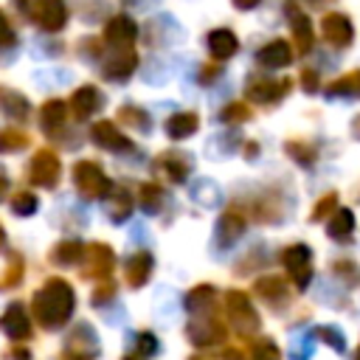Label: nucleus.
<instances>
[{"instance_id":"nucleus-1","label":"nucleus","mask_w":360,"mask_h":360,"mask_svg":"<svg viewBox=\"0 0 360 360\" xmlns=\"http://www.w3.org/2000/svg\"><path fill=\"white\" fill-rule=\"evenodd\" d=\"M73 309H76V292L59 276L45 278V284L31 295V312H34L37 323L51 329V332L62 329L70 321Z\"/></svg>"},{"instance_id":"nucleus-2","label":"nucleus","mask_w":360,"mask_h":360,"mask_svg":"<svg viewBox=\"0 0 360 360\" xmlns=\"http://www.w3.org/2000/svg\"><path fill=\"white\" fill-rule=\"evenodd\" d=\"M20 6V14H25L37 28L56 34L68 25V8L62 0H14Z\"/></svg>"},{"instance_id":"nucleus-3","label":"nucleus","mask_w":360,"mask_h":360,"mask_svg":"<svg viewBox=\"0 0 360 360\" xmlns=\"http://www.w3.org/2000/svg\"><path fill=\"white\" fill-rule=\"evenodd\" d=\"M73 186L84 200H101L110 197V191L115 188L112 180L104 174L98 160H79L73 166Z\"/></svg>"},{"instance_id":"nucleus-4","label":"nucleus","mask_w":360,"mask_h":360,"mask_svg":"<svg viewBox=\"0 0 360 360\" xmlns=\"http://www.w3.org/2000/svg\"><path fill=\"white\" fill-rule=\"evenodd\" d=\"M225 315H228V323L239 335H253L262 326V318H259V312L250 304L245 290H228L225 292Z\"/></svg>"},{"instance_id":"nucleus-5","label":"nucleus","mask_w":360,"mask_h":360,"mask_svg":"<svg viewBox=\"0 0 360 360\" xmlns=\"http://www.w3.org/2000/svg\"><path fill=\"white\" fill-rule=\"evenodd\" d=\"M281 267L295 290H307L312 281V248L304 242H292L281 250Z\"/></svg>"},{"instance_id":"nucleus-6","label":"nucleus","mask_w":360,"mask_h":360,"mask_svg":"<svg viewBox=\"0 0 360 360\" xmlns=\"http://www.w3.org/2000/svg\"><path fill=\"white\" fill-rule=\"evenodd\" d=\"M112 267H115V250L107 242H90L84 250V264H82V278L84 281H107L112 278Z\"/></svg>"},{"instance_id":"nucleus-7","label":"nucleus","mask_w":360,"mask_h":360,"mask_svg":"<svg viewBox=\"0 0 360 360\" xmlns=\"http://www.w3.org/2000/svg\"><path fill=\"white\" fill-rule=\"evenodd\" d=\"M186 338H188L197 349H211V346H225L228 329H225L222 318L205 315V318H194V321L186 323Z\"/></svg>"},{"instance_id":"nucleus-8","label":"nucleus","mask_w":360,"mask_h":360,"mask_svg":"<svg viewBox=\"0 0 360 360\" xmlns=\"http://www.w3.org/2000/svg\"><path fill=\"white\" fill-rule=\"evenodd\" d=\"M98 349H101V343H98V335L93 332V326L90 323H76L68 332L62 360H96Z\"/></svg>"},{"instance_id":"nucleus-9","label":"nucleus","mask_w":360,"mask_h":360,"mask_svg":"<svg viewBox=\"0 0 360 360\" xmlns=\"http://www.w3.org/2000/svg\"><path fill=\"white\" fill-rule=\"evenodd\" d=\"M290 90H292L290 79H270V76H250L248 84H245L248 101H256V104H276Z\"/></svg>"},{"instance_id":"nucleus-10","label":"nucleus","mask_w":360,"mask_h":360,"mask_svg":"<svg viewBox=\"0 0 360 360\" xmlns=\"http://www.w3.org/2000/svg\"><path fill=\"white\" fill-rule=\"evenodd\" d=\"M135 39H138V25H135L132 17L115 14V17L107 20V25H104V42L112 48V53L135 51Z\"/></svg>"},{"instance_id":"nucleus-11","label":"nucleus","mask_w":360,"mask_h":360,"mask_svg":"<svg viewBox=\"0 0 360 360\" xmlns=\"http://www.w3.org/2000/svg\"><path fill=\"white\" fill-rule=\"evenodd\" d=\"M28 177H31V183L39 186V188H56V183H59V177H62L59 155H56L53 149H39V152L31 158Z\"/></svg>"},{"instance_id":"nucleus-12","label":"nucleus","mask_w":360,"mask_h":360,"mask_svg":"<svg viewBox=\"0 0 360 360\" xmlns=\"http://www.w3.org/2000/svg\"><path fill=\"white\" fill-rule=\"evenodd\" d=\"M321 37L335 51H343V48H349L354 42V25L343 11H326L321 17Z\"/></svg>"},{"instance_id":"nucleus-13","label":"nucleus","mask_w":360,"mask_h":360,"mask_svg":"<svg viewBox=\"0 0 360 360\" xmlns=\"http://www.w3.org/2000/svg\"><path fill=\"white\" fill-rule=\"evenodd\" d=\"M152 166H155V174L163 177V180L172 183V186L186 183V177L191 174V160H188V155L180 152V149H166V152H160V155L152 160Z\"/></svg>"},{"instance_id":"nucleus-14","label":"nucleus","mask_w":360,"mask_h":360,"mask_svg":"<svg viewBox=\"0 0 360 360\" xmlns=\"http://www.w3.org/2000/svg\"><path fill=\"white\" fill-rule=\"evenodd\" d=\"M245 228H248L245 211H242L239 205H228V208L219 214V219H217V245H219V248H231V245L245 233Z\"/></svg>"},{"instance_id":"nucleus-15","label":"nucleus","mask_w":360,"mask_h":360,"mask_svg":"<svg viewBox=\"0 0 360 360\" xmlns=\"http://www.w3.org/2000/svg\"><path fill=\"white\" fill-rule=\"evenodd\" d=\"M0 329H3L6 338L17 340V343H22V340H28V338L34 335L31 318H28V312H25V307H22L20 301H11V304L6 307V312L0 315Z\"/></svg>"},{"instance_id":"nucleus-16","label":"nucleus","mask_w":360,"mask_h":360,"mask_svg":"<svg viewBox=\"0 0 360 360\" xmlns=\"http://www.w3.org/2000/svg\"><path fill=\"white\" fill-rule=\"evenodd\" d=\"M287 11V22H290V31H292V42H295V51L298 53H309L312 51V42H315V31H312V20L290 0L284 6Z\"/></svg>"},{"instance_id":"nucleus-17","label":"nucleus","mask_w":360,"mask_h":360,"mask_svg":"<svg viewBox=\"0 0 360 360\" xmlns=\"http://www.w3.org/2000/svg\"><path fill=\"white\" fill-rule=\"evenodd\" d=\"M68 107H70V112H73L76 121H87L90 115H96L104 107V96H101V90L96 84H82L68 98Z\"/></svg>"},{"instance_id":"nucleus-18","label":"nucleus","mask_w":360,"mask_h":360,"mask_svg":"<svg viewBox=\"0 0 360 360\" xmlns=\"http://www.w3.org/2000/svg\"><path fill=\"white\" fill-rule=\"evenodd\" d=\"M90 141L110 152H132V141L118 129V124H112L107 118H101L90 127Z\"/></svg>"},{"instance_id":"nucleus-19","label":"nucleus","mask_w":360,"mask_h":360,"mask_svg":"<svg viewBox=\"0 0 360 360\" xmlns=\"http://www.w3.org/2000/svg\"><path fill=\"white\" fill-rule=\"evenodd\" d=\"M152 270H155V256H152L149 250H138V253H132V256L127 259V264H124V276H127V284H129L132 290L143 287V284L149 281Z\"/></svg>"},{"instance_id":"nucleus-20","label":"nucleus","mask_w":360,"mask_h":360,"mask_svg":"<svg viewBox=\"0 0 360 360\" xmlns=\"http://www.w3.org/2000/svg\"><path fill=\"white\" fill-rule=\"evenodd\" d=\"M256 62H259L262 68H270V70L287 68V65L292 62V48H290L287 39H270L267 45H262V48L256 51Z\"/></svg>"},{"instance_id":"nucleus-21","label":"nucleus","mask_w":360,"mask_h":360,"mask_svg":"<svg viewBox=\"0 0 360 360\" xmlns=\"http://www.w3.org/2000/svg\"><path fill=\"white\" fill-rule=\"evenodd\" d=\"M135 68H138V53L135 51H124V53H112L101 65V73L110 82H127L135 73Z\"/></svg>"},{"instance_id":"nucleus-22","label":"nucleus","mask_w":360,"mask_h":360,"mask_svg":"<svg viewBox=\"0 0 360 360\" xmlns=\"http://www.w3.org/2000/svg\"><path fill=\"white\" fill-rule=\"evenodd\" d=\"M236 51H239V39H236V34H233L231 28H214V31L208 34V53H211L217 62L231 59Z\"/></svg>"},{"instance_id":"nucleus-23","label":"nucleus","mask_w":360,"mask_h":360,"mask_svg":"<svg viewBox=\"0 0 360 360\" xmlns=\"http://www.w3.org/2000/svg\"><path fill=\"white\" fill-rule=\"evenodd\" d=\"M197 129H200V115L191 112V110L174 112V115H169V121H166V135H169L172 141H186V138H191Z\"/></svg>"},{"instance_id":"nucleus-24","label":"nucleus","mask_w":360,"mask_h":360,"mask_svg":"<svg viewBox=\"0 0 360 360\" xmlns=\"http://www.w3.org/2000/svg\"><path fill=\"white\" fill-rule=\"evenodd\" d=\"M253 292H256L262 301L273 304V307H278V304L287 301V284H284L281 276H262V278H256Z\"/></svg>"},{"instance_id":"nucleus-25","label":"nucleus","mask_w":360,"mask_h":360,"mask_svg":"<svg viewBox=\"0 0 360 360\" xmlns=\"http://www.w3.org/2000/svg\"><path fill=\"white\" fill-rule=\"evenodd\" d=\"M0 110L11 121H25L28 112H31V104H28V98L20 90H11V87H3L0 84Z\"/></svg>"},{"instance_id":"nucleus-26","label":"nucleus","mask_w":360,"mask_h":360,"mask_svg":"<svg viewBox=\"0 0 360 360\" xmlns=\"http://www.w3.org/2000/svg\"><path fill=\"white\" fill-rule=\"evenodd\" d=\"M84 250H87V245H82L79 239H62V242H56L51 248V256L48 259L53 264H59V267H70V264H76V262L84 259Z\"/></svg>"},{"instance_id":"nucleus-27","label":"nucleus","mask_w":360,"mask_h":360,"mask_svg":"<svg viewBox=\"0 0 360 360\" xmlns=\"http://www.w3.org/2000/svg\"><path fill=\"white\" fill-rule=\"evenodd\" d=\"M132 208H135V197L124 186H115L110 191V197H107V214H110V219L112 222H124V219H129Z\"/></svg>"},{"instance_id":"nucleus-28","label":"nucleus","mask_w":360,"mask_h":360,"mask_svg":"<svg viewBox=\"0 0 360 360\" xmlns=\"http://www.w3.org/2000/svg\"><path fill=\"white\" fill-rule=\"evenodd\" d=\"M326 96H332V98H360V68L338 76L335 82H329Z\"/></svg>"},{"instance_id":"nucleus-29","label":"nucleus","mask_w":360,"mask_h":360,"mask_svg":"<svg viewBox=\"0 0 360 360\" xmlns=\"http://www.w3.org/2000/svg\"><path fill=\"white\" fill-rule=\"evenodd\" d=\"M326 233L335 239V242H349L352 233H354V214L349 208H338L329 222H326Z\"/></svg>"},{"instance_id":"nucleus-30","label":"nucleus","mask_w":360,"mask_h":360,"mask_svg":"<svg viewBox=\"0 0 360 360\" xmlns=\"http://www.w3.org/2000/svg\"><path fill=\"white\" fill-rule=\"evenodd\" d=\"M39 121H42L45 132H56L68 121V104L62 98H48L42 104V110H39Z\"/></svg>"},{"instance_id":"nucleus-31","label":"nucleus","mask_w":360,"mask_h":360,"mask_svg":"<svg viewBox=\"0 0 360 360\" xmlns=\"http://www.w3.org/2000/svg\"><path fill=\"white\" fill-rule=\"evenodd\" d=\"M214 298H217V290H214L211 284H197V287H191V290L186 292L183 307H186L188 312H208L211 304H214Z\"/></svg>"},{"instance_id":"nucleus-32","label":"nucleus","mask_w":360,"mask_h":360,"mask_svg":"<svg viewBox=\"0 0 360 360\" xmlns=\"http://www.w3.org/2000/svg\"><path fill=\"white\" fill-rule=\"evenodd\" d=\"M22 276H25V259L20 253H11L6 270L0 273V290H14L22 281Z\"/></svg>"},{"instance_id":"nucleus-33","label":"nucleus","mask_w":360,"mask_h":360,"mask_svg":"<svg viewBox=\"0 0 360 360\" xmlns=\"http://www.w3.org/2000/svg\"><path fill=\"white\" fill-rule=\"evenodd\" d=\"M25 146H31V135H28L25 129H17V127L0 129V152H3V155H6V152H20V149H25Z\"/></svg>"},{"instance_id":"nucleus-34","label":"nucleus","mask_w":360,"mask_h":360,"mask_svg":"<svg viewBox=\"0 0 360 360\" xmlns=\"http://www.w3.org/2000/svg\"><path fill=\"white\" fill-rule=\"evenodd\" d=\"M245 354H248V360H281V349L276 346L273 338H256Z\"/></svg>"},{"instance_id":"nucleus-35","label":"nucleus","mask_w":360,"mask_h":360,"mask_svg":"<svg viewBox=\"0 0 360 360\" xmlns=\"http://www.w3.org/2000/svg\"><path fill=\"white\" fill-rule=\"evenodd\" d=\"M118 124H129V127H138L141 132H149V115H146V110L143 107H135V104H124V107H118Z\"/></svg>"},{"instance_id":"nucleus-36","label":"nucleus","mask_w":360,"mask_h":360,"mask_svg":"<svg viewBox=\"0 0 360 360\" xmlns=\"http://www.w3.org/2000/svg\"><path fill=\"white\" fill-rule=\"evenodd\" d=\"M138 202H141L143 211L158 214L160 205H163V188H160L158 183H141V188H138Z\"/></svg>"},{"instance_id":"nucleus-37","label":"nucleus","mask_w":360,"mask_h":360,"mask_svg":"<svg viewBox=\"0 0 360 360\" xmlns=\"http://www.w3.org/2000/svg\"><path fill=\"white\" fill-rule=\"evenodd\" d=\"M284 152L298 163V166H304V169H309L315 160H318V152H315V146H309V143H304V141H287V146H284Z\"/></svg>"},{"instance_id":"nucleus-38","label":"nucleus","mask_w":360,"mask_h":360,"mask_svg":"<svg viewBox=\"0 0 360 360\" xmlns=\"http://www.w3.org/2000/svg\"><path fill=\"white\" fill-rule=\"evenodd\" d=\"M219 118H222V124L236 127V124L250 121V118H253V110L248 107V101H231V104H225V107H222Z\"/></svg>"},{"instance_id":"nucleus-39","label":"nucleus","mask_w":360,"mask_h":360,"mask_svg":"<svg viewBox=\"0 0 360 360\" xmlns=\"http://www.w3.org/2000/svg\"><path fill=\"white\" fill-rule=\"evenodd\" d=\"M37 205H39V200H37V194L34 191H17L14 197H11V211L17 214V217H31L34 211H37Z\"/></svg>"},{"instance_id":"nucleus-40","label":"nucleus","mask_w":360,"mask_h":360,"mask_svg":"<svg viewBox=\"0 0 360 360\" xmlns=\"http://www.w3.org/2000/svg\"><path fill=\"white\" fill-rule=\"evenodd\" d=\"M338 211V194L335 191H329V194H323L315 205H312V214H309V219L312 222H323L326 217H332Z\"/></svg>"},{"instance_id":"nucleus-41","label":"nucleus","mask_w":360,"mask_h":360,"mask_svg":"<svg viewBox=\"0 0 360 360\" xmlns=\"http://www.w3.org/2000/svg\"><path fill=\"white\" fill-rule=\"evenodd\" d=\"M315 335H318V340H323V343L332 346L335 352H343V349H346V338H343V332H340L338 326H318Z\"/></svg>"},{"instance_id":"nucleus-42","label":"nucleus","mask_w":360,"mask_h":360,"mask_svg":"<svg viewBox=\"0 0 360 360\" xmlns=\"http://www.w3.org/2000/svg\"><path fill=\"white\" fill-rule=\"evenodd\" d=\"M158 349H160V343H158V338H155L152 332H141V335L135 338V352H138V354L149 357V354H155Z\"/></svg>"},{"instance_id":"nucleus-43","label":"nucleus","mask_w":360,"mask_h":360,"mask_svg":"<svg viewBox=\"0 0 360 360\" xmlns=\"http://www.w3.org/2000/svg\"><path fill=\"white\" fill-rule=\"evenodd\" d=\"M332 270H335V273H338V276H340L346 284H349V276L354 278V284H360V267H357L354 262H349V259H338Z\"/></svg>"},{"instance_id":"nucleus-44","label":"nucleus","mask_w":360,"mask_h":360,"mask_svg":"<svg viewBox=\"0 0 360 360\" xmlns=\"http://www.w3.org/2000/svg\"><path fill=\"white\" fill-rule=\"evenodd\" d=\"M110 298H115V281H112V278L101 281V284L93 290V304H96V307H104Z\"/></svg>"},{"instance_id":"nucleus-45","label":"nucleus","mask_w":360,"mask_h":360,"mask_svg":"<svg viewBox=\"0 0 360 360\" xmlns=\"http://www.w3.org/2000/svg\"><path fill=\"white\" fill-rule=\"evenodd\" d=\"M14 42H17V34H14V28H11L6 11L0 8V48H11Z\"/></svg>"},{"instance_id":"nucleus-46","label":"nucleus","mask_w":360,"mask_h":360,"mask_svg":"<svg viewBox=\"0 0 360 360\" xmlns=\"http://www.w3.org/2000/svg\"><path fill=\"white\" fill-rule=\"evenodd\" d=\"M298 79H301V87H304V93H318V90H321V82H318V70H312V68H304Z\"/></svg>"},{"instance_id":"nucleus-47","label":"nucleus","mask_w":360,"mask_h":360,"mask_svg":"<svg viewBox=\"0 0 360 360\" xmlns=\"http://www.w3.org/2000/svg\"><path fill=\"white\" fill-rule=\"evenodd\" d=\"M0 360H31V352L25 346H11V349H6V354Z\"/></svg>"},{"instance_id":"nucleus-48","label":"nucleus","mask_w":360,"mask_h":360,"mask_svg":"<svg viewBox=\"0 0 360 360\" xmlns=\"http://www.w3.org/2000/svg\"><path fill=\"white\" fill-rule=\"evenodd\" d=\"M217 76H219V65H202L200 68V82L202 84H211Z\"/></svg>"},{"instance_id":"nucleus-49","label":"nucleus","mask_w":360,"mask_h":360,"mask_svg":"<svg viewBox=\"0 0 360 360\" xmlns=\"http://www.w3.org/2000/svg\"><path fill=\"white\" fill-rule=\"evenodd\" d=\"M222 357H225V360H248V354H242V352L233 349V346H225V349H222Z\"/></svg>"},{"instance_id":"nucleus-50","label":"nucleus","mask_w":360,"mask_h":360,"mask_svg":"<svg viewBox=\"0 0 360 360\" xmlns=\"http://www.w3.org/2000/svg\"><path fill=\"white\" fill-rule=\"evenodd\" d=\"M262 0H233V6L236 8H242V11H250V8H256Z\"/></svg>"},{"instance_id":"nucleus-51","label":"nucleus","mask_w":360,"mask_h":360,"mask_svg":"<svg viewBox=\"0 0 360 360\" xmlns=\"http://www.w3.org/2000/svg\"><path fill=\"white\" fill-rule=\"evenodd\" d=\"M256 152H259V149H256V143H253V141H248V143H245V158H256Z\"/></svg>"},{"instance_id":"nucleus-52","label":"nucleus","mask_w":360,"mask_h":360,"mask_svg":"<svg viewBox=\"0 0 360 360\" xmlns=\"http://www.w3.org/2000/svg\"><path fill=\"white\" fill-rule=\"evenodd\" d=\"M6 191H8V177H6L3 172H0V200L6 197Z\"/></svg>"},{"instance_id":"nucleus-53","label":"nucleus","mask_w":360,"mask_h":360,"mask_svg":"<svg viewBox=\"0 0 360 360\" xmlns=\"http://www.w3.org/2000/svg\"><path fill=\"white\" fill-rule=\"evenodd\" d=\"M6 245V231H3V225H0V248Z\"/></svg>"},{"instance_id":"nucleus-54","label":"nucleus","mask_w":360,"mask_h":360,"mask_svg":"<svg viewBox=\"0 0 360 360\" xmlns=\"http://www.w3.org/2000/svg\"><path fill=\"white\" fill-rule=\"evenodd\" d=\"M354 135H360V118L354 121Z\"/></svg>"},{"instance_id":"nucleus-55","label":"nucleus","mask_w":360,"mask_h":360,"mask_svg":"<svg viewBox=\"0 0 360 360\" xmlns=\"http://www.w3.org/2000/svg\"><path fill=\"white\" fill-rule=\"evenodd\" d=\"M124 360H141V357H138V354H127Z\"/></svg>"},{"instance_id":"nucleus-56","label":"nucleus","mask_w":360,"mask_h":360,"mask_svg":"<svg viewBox=\"0 0 360 360\" xmlns=\"http://www.w3.org/2000/svg\"><path fill=\"white\" fill-rule=\"evenodd\" d=\"M188 360H205V357H202V354H194V357H188Z\"/></svg>"},{"instance_id":"nucleus-57","label":"nucleus","mask_w":360,"mask_h":360,"mask_svg":"<svg viewBox=\"0 0 360 360\" xmlns=\"http://www.w3.org/2000/svg\"><path fill=\"white\" fill-rule=\"evenodd\" d=\"M354 360H360V346H357V354H354Z\"/></svg>"},{"instance_id":"nucleus-58","label":"nucleus","mask_w":360,"mask_h":360,"mask_svg":"<svg viewBox=\"0 0 360 360\" xmlns=\"http://www.w3.org/2000/svg\"><path fill=\"white\" fill-rule=\"evenodd\" d=\"M307 3H318V0H307Z\"/></svg>"}]
</instances>
